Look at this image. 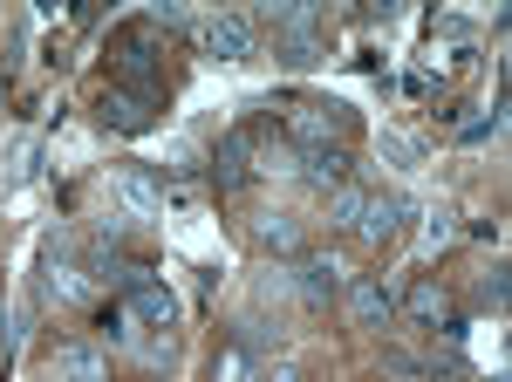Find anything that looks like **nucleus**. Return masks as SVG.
Masks as SVG:
<instances>
[{"label": "nucleus", "mask_w": 512, "mask_h": 382, "mask_svg": "<svg viewBox=\"0 0 512 382\" xmlns=\"http://www.w3.org/2000/svg\"><path fill=\"white\" fill-rule=\"evenodd\" d=\"M158 21H130L117 41H110V76H117V89H130V96H144V103H158L164 96V69H158Z\"/></svg>", "instance_id": "f257e3e1"}, {"label": "nucleus", "mask_w": 512, "mask_h": 382, "mask_svg": "<svg viewBox=\"0 0 512 382\" xmlns=\"http://www.w3.org/2000/svg\"><path fill=\"white\" fill-rule=\"evenodd\" d=\"M287 130L301 137V151H308V144H342L349 116L335 110V103H294V110H287Z\"/></svg>", "instance_id": "f03ea898"}, {"label": "nucleus", "mask_w": 512, "mask_h": 382, "mask_svg": "<svg viewBox=\"0 0 512 382\" xmlns=\"http://www.w3.org/2000/svg\"><path fill=\"white\" fill-rule=\"evenodd\" d=\"M96 110H103V123H110V130H123V137H144V130L158 123V103L130 96V89H117V82L103 89V103H96Z\"/></svg>", "instance_id": "7ed1b4c3"}, {"label": "nucleus", "mask_w": 512, "mask_h": 382, "mask_svg": "<svg viewBox=\"0 0 512 382\" xmlns=\"http://www.w3.org/2000/svg\"><path fill=\"white\" fill-rule=\"evenodd\" d=\"M403 212H410V205H403L396 191H369V198H362V219H355V232H362L369 246H390L396 232H403Z\"/></svg>", "instance_id": "20e7f679"}, {"label": "nucleus", "mask_w": 512, "mask_h": 382, "mask_svg": "<svg viewBox=\"0 0 512 382\" xmlns=\"http://www.w3.org/2000/svg\"><path fill=\"white\" fill-rule=\"evenodd\" d=\"M274 28L287 35V62H315V55H321V41H315L321 7H280V14H274Z\"/></svg>", "instance_id": "39448f33"}, {"label": "nucleus", "mask_w": 512, "mask_h": 382, "mask_svg": "<svg viewBox=\"0 0 512 382\" xmlns=\"http://www.w3.org/2000/svg\"><path fill=\"white\" fill-rule=\"evenodd\" d=\"M205 55H219V62H246V55H253V21H246V14H219V21H205Z\"/></svg>", "instance_id": "423d86ee"}, {"label": "nucleus", "mask_w": 512, "mask_h": 382, "mask_svg": "<svg viewBox=\"0 0 512 382\" xmlns=\"http://www.w3.org/2000/svg\"><path fill=\"white\" fill-rule=\"evenodd\" d=\"M123 314H130V321H151V328H171V321H178V301H171V287L144 280V287H130Z\"/></svg>", "instance_id": "0eeeda50"}, {"label": "nucleus", "mask_w": 512, "mask_h": 382, "mask_svg": "<svg viewBox=\"0 0 512 382\" xmlns=\"http://www.w3.org/2000/svg\"><path fill=\"white\" fill-rule=\"evenodd\" d=\"M246 157H253V130H233V137L219 144V157H212V178H219V191H239V185H246V171H253Z\"/></svg>", "instance_id": "6e6552de"}, {"label": "nucleus", "mask_w": 512, "mask_h": 382, "mask_svg": "<svg viewBox=\"0 0 512 382\" xmlns=\"http://www.w3.org/2000/svg\"><path fill=\"white\" fill-rule=\"evenodd\" d=\"M335 260H321V253H301L294 260V287H301V301L308 307H328V294H335Z\"/></svg>", "instance_id": "1a4fd4ad"}, {"label": "nucleus", "mask_w": 512, "mask_h": 382, "mask_svg": "<svg viewBox=\"0 0 512 382\" xmlns=\"http://www.w3.org/2000/svg\"><path fill=\"white\" fill-rule=\"evenodd\" d=\"M349 321H355V328H383V321H390V294H383V280H349Z\"/></svg>", "instance_id": "9d476101"}, {"label": "nucleus", "mask_w": 512, "mask_h": 382, "mask_svg": "<svg viewBox=\"0 0 512 382\" xmlns=\"http://www.w3.org/2000/svg\"><path fill=\"white\" fill-rule=\"evenodd\" d=\"M301 171H308L315 185H342V178H349V151H342V144H308V151H301Z\"/></svg>", "instance_id": "9b49d317"}, {"label": "nucleus", "mask_w": 512, "mask_h": 382, "mask_svg": "<svg viewBox=\"0 0 512 382\" xmlns=\"http://www.w3.org/2000/svg\"><path fill=\"white\" fill-rule=\"evenodd\" d=\"M55 369H62L69 382H103V376H110L103 355H96L89 342H62V348H55Z\"/></svg>", "instance_id": "f8f14e48"}, {"label": "nucleus", "mask_w": 512, "mask_h": 382, "mask_svg": "<svg viewBox=\"0 0 512 382\" xmlns=\"http://www.w3.org/2000/svg\"><path fill=\"white\" fill-rule=\"evenodd\" d=\"M410 314H417V321H431V328H451V294H444V287H437V280H417V287H410Z\"/></svg>", "instance_id": "ddd939ff"}, {"label": "nucleus", "mask_w": 512, "mask_h": 382, "mask_svg": "<svg viewBox=\"0 0 512 382\" xmlns=\"http://www.w3.org/2000/svg\"><path fill=\"white\" fill-rule=\"evenodd\" d=\"M362 198H369V191L342 178V185L328 191V226H355V219H362Z\"/></svg>", "instance_id": "4468645a"}, {"label": "nucleus", "mask_w": 512, "mask_h": 382, "mask_svg": "<svg viewBox=\"0 0 512 382\" xmlns=\"http://www.w3.org/2000/svg\"><path fill=\"white\" fill-rule=\"evenodd\" d=\"M246 376H253V348L226 342V348H219V362H212V382H246Z\"/></svg>", "instance_id": "2eb2a0df"}, {"label": "nucleus", "mask_w": 512, "mask_h": 382, "mask_svg": "<svg viewBox=\"0 0 512 382\" xmlns=\"http://www.w3.org/2000/svg\"><path fill=\"white\" fill-rule=\"evenodd\" d=\"M89 294V280L76 267H48V301H82Z\"/></svg>", "instance_id": "dca6fc26"}, {"label": "nucleus", "mask_w": 512, "mask_h": 382, "mask_svg": "<svg viewBox=\"0 0 512 382\" xmlns=\"http://www.w3.org/2000/svg\"><path fill=\"white\" fill-rule=\"evenodd\" d=\"M123 198H130L137 212H164V191L151 185V178H123Z\"/></svg>", "instance_id": "f3484780"}, {"label": "nucleus", "mask_w": 512, "mask_h": 382, "mask_svg": "<svg viewBox=\"0 0 512 382\" xmlns=\"http://www.w3.org/2000/svg\"><path fill=\"white\" fill-rule=\"evenodd\" d=\"M260 239H267L274 253H301V232H294V219H267V226H260Z\"/></svg>", "instance_id": "a211bd4d"}, {"label": "nucleus", "mask_w": 512, "mask_h": 382, "mask_svg": "<svg viewBox=\"0 0 512 382\" xmlns=\"http://www.w3.org/2000/svg\"><path fill=\"white\" fill-rule=\"evenodd\" d=\"M492 130H506V110H492V116H478V123H465L458 137H465V144H478V137H492Z\"/></svg>", "instance_id": "6ab92c4d"}, {"label": "nucleus", "mask_w": 512, "mask_h": 382, "mask_svg": "<svg viewBox=\"0 0 512 382\" xmlns=\"http://www.w3.org/2000/svg\"><path fill=\"white\" fill-rule=\"evenodd\" d=\"M274 382H301V376H294V369H274Z\"/></svg>", "instance_id": "aec40b11"}]
</instances>
